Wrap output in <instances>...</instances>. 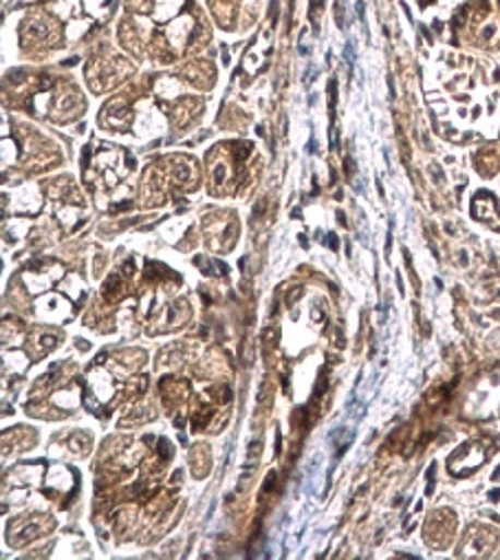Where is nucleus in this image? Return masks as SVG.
<instances>
[{
  "label": "nucleus",
  "mask_w": 500,
  "mask_h": 560,
  "mask_svg": "<svg viewBox=\"0 0 500 560\" xmlns=\"http://www.w3.org/2000/svg\"><path fill=\"white\" fill-rule=\"evenodd\" d=\"M329 243H331V249H337V238H335V234H329Z\"/></svg>",
  "instance_id": "obj_1"
}]
</instances>
